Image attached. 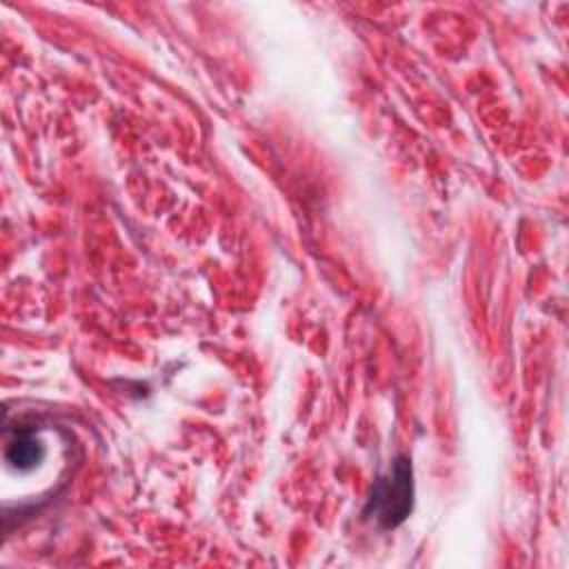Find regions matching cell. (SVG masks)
<instances>
[{"label":"cell","mask_w":569,"mask_h":569,"mask_svg":"<svg viewBox=\"0 0 569 569\" xmlns=\"http://www.w3.org/2000/svg\"><path fill=\"white\" fill-rule=\"evenodd\" d=\"M73 438L67 429L44 418L24 416L16 425L7 422L2 440L4 480H18L24 507L36 505L33 487H38L40 500L56 493L67 473L73 467ZM38 507V505H36Z\"/></svg>","instance_id":"obj_1"},{"label":"cell","mask_w":569,"mask_h":569,"mask_svg":"<svg viewBox=\"0 0 569 569\" xmlns=\"http://www.w3.org/2000/svg\"><path fill=\"white\" fill-rule=\"evenodd\" d=\"M413 505V482L411 462L407 456L393 460L387 476H380L365 505V518L378 522L385 529L398 527L411 511Z\"/></svg>","instance_id":"obj_2"}]
</instances>
